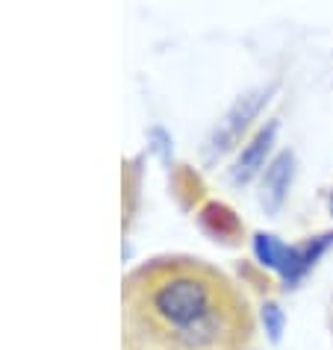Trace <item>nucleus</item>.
<instances>
[{"instance_id":"1","label":"nucleus","mask_w":333,"mask_h":350,"mask_svg":"<svg viewBox=\"0 0 333 350\" xmlns=\"http://www.w3.org/2000/svg\"><path fill=\"white\" fill-rule=\"evenodd\" d=\"M133 318L171 350H239L251 333L245 300L201 262H156L130 283Z\"/></svg>"},{"instance_id":"2","label":"nucleus","mask_w":333,"mask_h":350,"mask_svg":"<svg viewBox=\"0 0 333 350\" xmlns=\"http://www.w3.org/2000/svg\"><path fill=\"white\" fill-rule=\"evenodd\" d=\"M269 94H271V89H254L248 94H242L239 100L230 106V112L224 115V121L215 127L212 139H210V157H219V153H224L239 142V135L248 130V124L254 121V115L262 109Z\"/></svg>"},{"instance_id":"3","label":"nucleus","mask_w":333,"mask_h":350,"mask_svg":"<svg viewBox=\"0 0 333 350\" xmlns=\"http://www.w3.org/2000/svg\"><path fill=\"white\" fill-rule=\"evenodd\" d=\"M292 171H295V157L289 150H283L271 159V165L266 168V177H262V203H266V209L278 212L280 203L286 200Z\"/></svg>"},{"instance_id":"4","label":"nucleus","mask_w":333,"mask_h":350,"mask_svg":"<svg viewBox=\"0 0 333 350\" xmlns=\"http://www.w3.org/2000/svg\"><path fill=\"white\" fill-rule=\"evenodd\" d=\"M274 130H278V127L269 124V127H262L248 144H245L242 157L236 159V168H233V180H236V183H248L254 174L262 168V162H266V153H269L271 142H274Z\"/></svg>"},{"instance_id":"5","label":"nucleus","mask_w":333,"mask_h":350,"mask_svg":"<svg viewBox=\"0 0 333 350\" xmlns=\"http://www.w3.org/2000/svg\"><path fill=\"white\" fill-rule=\"evenodd\" d=\"M330 241H333V236H321L316 241H304V245L289 247L286 262H283V268H280V277L286 280V283H298V280L316 265V259L325 254V247Z\"/></svg>"},{"instance_id":"6","label":"nucleus","mask_w":333,"mask_h":350,"mask_svg":"<svg viewBox=\"0 0 333 350\" xmlns=\"http://www.w3.org/2000/svg\"><path fill=\"white\" fill-rule=\"evenodd\" d=\"M254 254H257V259L262 262V265H269L274 271L283 268V262H286V254L289 247L283 245V241H278L274 236H266V232H260L257 239H254Z\"/></svg>"},{"instance_id":"7","label":"nucleus","mask_w":333,"mask_h":350,"mask_svg":"<svg viewBox=\"0 0 333 350\" xmlns=\"http://www.w3.org/2000/svg\"><path fill=\"white\" fill-rule=\"evenodd\" d=\"M262 315H266V324H269L271 338H278V336H280V309L274 306V304H269V306H266V312H262Z\"/></svg>"},{"instance_id":"8","label":"nucleus","mask_w":333,"mask_h":350,"mask_svg":"<svg viewBox=\"0 0 333 350\" xmlns=\"http://www.w3.org/2000/svg\"><path fill=\"white\" fill-rule=\"evenodd\" d=\"M330 212H333V194H330Z\"/></svg>"}]
</instances>
